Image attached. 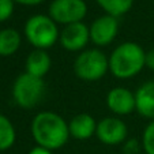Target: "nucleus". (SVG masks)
Segmentation results:
<instances>
[{
	"label": "nucleus",
	"instance_id": "nucleus-1",
	"mask_svg": "<svg viewBox=\"0 0 154 154\" xmlns=\"http://www.w3.org/2000/svg\"><path fill=\"white\" fill-rule=\"evenodd\" d=\"M35 146L55 151L67 145L70 139L68 123L59 113L52 111L38 112L30 125Z\"/></svg>",
	"mask_w": 154,
	"mask_h": 154
},
{
	"label": "nucleus",
	"instance_id": "nucleus-2",
	"mask_svg": "<svg viewBox=\"0 0 154 154\" xmlns=\"http://www.w3.org/2000/svg\"><path fill=\"white\" fill-rule=\"evenodd\" d=\"M145 57L146 51L138 42H122L109 55V72L123 81L134 78L146 67Z\"/></svg>",
	"mask_w": 154,
	"mask_h": 154
},
{
	"label": "nucleus",
	"instance_id": "nucleus-3",
	"mask_svg": "<svg viewBox=\"0 0 154 154\" xmlns=\"http://www.w3.org/2000/svg\"><path fill=\"white\" fill-rule=\"evenodd\" d=\"M23 34L27 42L34 47V49L47 51L59 41L60 30L57 27V23L49 15L35 14L26 20Z\"/></svg>",
	"mask_w": 154,
	"mask_h": 154
},
{
	"label": "nucleus",
	"instance_id": "nucleus-4",
	"mask_svg": "<svg viewBox=\"0 0 154 154\" xmlns=\"http://www.w3.org/2000/svg\"><path fill=\"white\" fill-rule=\"evenodd\" d=\"M109 71V57L98 48H87L78 53L74 60L76 78L85 82H97Z\"/></svg>",
	"mask_w": 154,
	"mask_h": 154
},
{
	"label": "nucleus",
	"instance_id": "nucleus-5",
	"mask_svg": "<svg viewBox=\"0 0 154 154\" xmlns=\"http://www.w3.org/2000/svg\"><path fill=\"white\" fill-rule=\"evenodd\" d=\"M45 94L44 79L33 76L27 72L19 74L12 85V98L22 109H33L41 102Z\"/></svg>",
	"mask_w": 154,
	"mask_h": 154
},
{
	"label": "nucleus",
	"instance_id": "nucleus-6",
	"mask_svg": "<svg viewBox=\"0 0 154 154\" xmlns=\"http://www.w3.org/2000/svg\"><path fill=\"white\" fill-rule=\"evenodd\" d=\"M48 15L57 25H71L83 22L87 15V4L85 0H52Z\"/></svg>",
	"mask_w": 154,
	"mask_h": 154
},
{
	"label": "nucleus",
	"instance_id": "nucleus-7",
	"mask_svg": "<svg viewBox=\"0 0 154 154\" xmlns=\"http://www.w3.org/2000/svg\"><path fill=\"white\" fill-rule=\"evenodd\" d=\"M96 137L102 145H122L127 140L128 127L119 116H106L97 123Z\"/></svg>",
	"mask_w": 154,
	"mask_h": 154
},
{
	"label": "nucleus",
	"instance_id": "nucleus-8",
	"mask_svg": "<svg viewBox=\"0 0 154 154\" xmlns=\"http://www.w3.org/2000/svg\"><path fill=\"white\" fill-rule=\"evenodd\" d=\"M89 32H90V41L97 48L108 47L117 37L119 19L108 14L98 17L89 26Z\"/></svg>",
	"mask_w": 154,
	"mask_h": 154
},
{
	"label": "nucleus",
	"instance_id": "nucleus-9",
	"mask_svg": "<svg viewBox=\"0 0 154 154\" xmlns=\"http://www.w3.org/2000/svg\"><path fill=\"white\" fill-rule=\"evenodd\" d=\"M89 41H90L89 26L83 22H76L64 26L59 35V42L61 48L68 52H82L86 49Z\"/></svg>",
	"mask_w": 154,
	"mask_h": 154
},
{
	"label": "nucleus",
	"instance_id": "nucleus-10",
	"mask_svg": "<svg viewBox=\"0 0 154 154\" xmlns=\"http://www.w3.org/2000/svg\"><path fill=\"white\" fill-rule=\"evenodd\" d=\"M106 106L116 116L135 112V93L127 87H113L106 94Z\"/></svg>",
	"mask_w": 154,
	"mask_h": 154
},
{
	"label": "nucleus",
	"instance_id": "nucleus-11",
	"mask_svg": "<svg viewBox=\"0 0 154 154\" xmlns=\"http://www.w3.org/2000/svg\"><path fill=\"white\" fill-rule=\"evenodd\" d=\"M135 112L145 119L154 120V81L145 82L137 89Z\"/></svg>",
	"mask_w": 154,
	"mask_h": 154
},
{
	"label": "nucleus",
	"instance_id": "nucleus-12",
	"mask_svg": "<svg viewBox=\"0 0 154 154\" xmlns=\"http://www.w3.org/2000/svg\"><path fill=\"white\" fill-rule=\"evenodd\" d=\"M97 120L89 113H79L74 116L68 122V130L70 137L78 140L90 139L93 135H96L97 130Z\"/></svg>",
	"mask_w": 154,
	"mask_h": 154
},
{
	"label": "nucleus",
	"instance_id": "nucleus-13",
	"mask_svg": "<svg viewBox=\"0 0 154 154\" xmlns=\"http://www.w3.org/2000/svg\"><path fill=\"white\" fill-rule=\"evenodd\" d=\"M51 67H52V59H51L49 53L44 49H34L26 57V63H25L26 71L25 72L44 79V76L49 72Z\"/></svg>",
	"mask_w": 154,
	"mask_h": 154
},
{
	"label": "nucleus",
	"instance_id": "nucleus-14",
	"mask_svg": "<svg viewBox=\"0 0 154 154\" xmlns=\"http://www.w3.org/2000/svg\"><path fill=\"white\" fill-rule=\"evenodd\" d=\"M22 44V35L14 27H6L0 30V56L8 57L19 51Z\"/></svg>",
	"mask_w": 154,
	"mask_h": 154
},
{
	"label": "nucleus",
	"instance_id": "nucleus-15",
	"mask_svg": "<svg viewBox=\"0 0 154 154\" xmlns=\"http://www.w3.org/2000/svg\"><path fill=\"white\" fill-rule=\"evenodd\" d=\"M17 140V131L12 122L0 113V151H6L14 146Z\"/></svg>",
	"mask_w": 154,
	"mask_h": 154
},
{
	"label": "nucleus",
	"instance_id": "nucleus-16",
	"mask_svg": "<svg viewBox=\"0 0 154 154\" xmlns=\"http://www.w3.org/2000/svg\"><path fill=\"white\" fill-rule=\"evenodd\" d=\"M94 2L104 10L105 14L116 18L127 14L134 6V0H94Z\"/></svg>",
	"mask_w": 154,
	"mask_h": 154
},
{
	"label": "nucleus",
	"instance_id": "nucleus-17",
	"mask_svg": "<svg viewBox=\"0 0 154 154\" xmlns=\"http://www.w3.org/2000/svg\"><path fill=\"white\" fill-rule=\"evenodd\" d=\"M142 149L146 154H154V120H150L142 134Z\"/></svg>",
	"mask_w": 154,
	"mask_h": 154
},
{
	"label": "nucleus",
	"instance_id": "nucleus-18",
	"mask_svg": "<svg viewBox=\"0 0 154 154\" xmlns=\"http://www.w3.org/2000/svg\"><path fill=\"white\" fill-rule=\"evenodd\" d=\"M14 0H0V22H6L14 14Z\"/></svg>",
	"mask_w": 154,
	"mask_h": 154
},
{
	"label": "nucleus",
	"instance_id": "nucleus-19",
	"mask_svg": "<svg viewBox=\"0 0 154 154\" xmlns=\"http://www.w3.org/2000/svg\"><path fill=\"white\" fill-rule=\"evenodd\" d=\"M140 147H142V143L138 142L135 138H132V139H127L124 142L123 151H124V154H139Z\"/></svg>",
	"mask_w": 154,
	"mask_h": 154
},
{
	"label": "nucleus",
	"instance_id": "nucleus-20",
	"mask_svg": "<svg viewBox=\"0 0 154 154\" xmlns=\"http://www.w3.org/2000/svg\"><path fill=\"white\" fill-rule=\"evenodd\" d=\"M145 64L149 70L154 71V48L146 52V57H145Z\"/></svg>",
	"mask_w": 154,
	"mask_h": 154
},
{
	"label": "nucleus",
	"instance_id": "nucleus-21",
	"mask_svg": "<svg viewBox=\"0 0 154 154\" xmlns=\"http://www.w3.org/2000/svg\"><path fill=\"white\" fill-rule=\"evenodd\" d=\"M14 2L18 4H22V6L33 7V6H40V4H42L45 0H14Z\"/></svg>",
	"mask_w": 154,
	"mask_h": 154
},
{
	"label": "nucleus",
	"instance_id": "nucleus-22",
	"mask_svg": "<svg viewBox=\"0 0 154 154\" xmlns=\"http://www.w3.org/2000/svg\"><path fill=\"white\" fill-rule=\"evenodd\" d=\"M29 154H53V151L48 150V149H44V147H41V146H34V147L29 151Z\"/></svg>",
	"mask_w": 154,
	"mask_h": 154
}]
</instances>
